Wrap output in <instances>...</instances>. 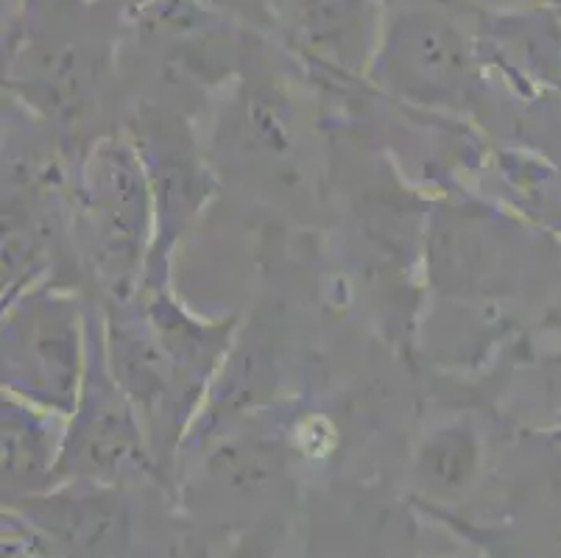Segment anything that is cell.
Wrapping results in <instances>:
<instances>
[{
  "instance_id": "cell-1",
  "label": "cell",
  "mask_w": 561,
  "mask_h": 558,
  "mask_svg": "<svg viewBox=\"0 0 561 558\" xmlns=\"http://www.w3.org/2000/svg\"><path fill=\"white\" fill-rule=\"evenodd\" d=\"M3 338L12 391L25 388L23 394H34L48 408L70 411L79 383V338L70 301L56 296L32 299L23 316L9 321Z\"/></svg>"
},
{
  "instance_id": "cell-2",
  "label": "cell",
  "mask_w": 561,
  "mask_h": 558,
  "mask_svg": "<svg viewBox=\"0 0 561 558\" xmlns=\"http://www.w3.org/2000/svg\"><path fill=\"white\" fill-rule=\"evenodd\" d=\"M397 43L402 54L411 56H394V81L405 84L411 92H422L425 99L436 92H456L461 87L467 54L456 31L436 23H425L420 29L408 25L405 31H397Z\"/></svg>"
}]
</instances>
